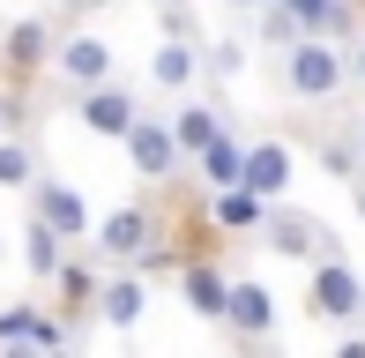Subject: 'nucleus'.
Here are the masks:
<instances>
[{
	"instance_id": "obj_1",
	"label": "nucleus",
	"mask_w": 365,
	"mask_h": 358,
	"mask_svg": "<svg viewBox=\"0 0 365 358\" xmlns=\"http://www.w3.org/2000/svg\"><path fill=\"white\" fill-rule=\"evenodd\" d=\"M343 75H351V68H343V53H336L328 38H313V30L284 53V83H291V97H336Z\"/></svg>"
},
{
	"instance_id": "obj_2",
	"label": "nucleus",
	"mask_w": 365,
	"mask_h": 358,
	"mask_svg": "<svg viewBox=\"0 0 365 358\" xmlns=\"http://www.w3.org/2000/svg\"><path fill=\"white\" fill-rule=\"evenodd\" d=\"M127 165H135V179H149V187H164L179 165H187V150H179V135H172V120H142L127 127Z\"/></svg>"
},
{
	"instance_id": "obj_3",
	"label": "nucleus",
	"mask_w": 365,
	"mask_h": 358,
	"mask_svg": "<svg viewBox=\"0 0 365 358\" xmlns=\"http://www.w3.org/2000/svg\"><path fill=\"white\" fill-rule=\"evenodd\" d=\"M306 306H313L321 321H358V314H365V284H358V269L336 262V254H321V262H313V284H306Z\"/></svg>"
},
{
	"instance_id": "obj_4",
	"label": "nucleus",
	"mask_w": 365,
	"mask_h": 358,
	"mask_svg": "<svg viewBox=\"0 0 365 358\" xmlns=\"http://www.w3.org/2000/svg\"><path fill=\"white\" fill-rule=\"evenodd\" d=\"M75 120L90 127V135H105V142H127V127L142 120V105H135L127 83H90V90H75Z\"/></svg>"
},
{
	"instance_id": "obj_5",
	"label": "nucleus",
	"mask_w": 365,
	"mask_h": 358,
	"mask_svg": "<svg viewBox=\"0 0 365 358\" xmlns=\"http://www.w3.org/2000/svg\"><path fill=\"white\" fill-rule=\"evenodd\" d=\"M149 239H157V209H149V202H127V209H112V217L90 232V254H97V262H135Z\"/></svg>"
},
{
	"instance_id": "obj_6",
	"label": "nucleus",
	"mask_w": 365,
	"mask_h": 358,
	"mask_svg": "<svg viewBox=\"0 0 365 358\" xmlns=\"http://www.w3.org/2000/svg\"><path fill=\"white\" fill-rule=\"evenodd\" d=\"M30 217H45L53 224V232H68V239H90L97 232V217H90V202H82V194L68 187V179H30Z\"/></svg>"
},
{
	"instance_id": "obj_7",
	"label": "nucleus",
	"mask_w": 365,
	"mask_h": 358,
	"mask_svg": "<svg viewBox=\"0 0 365 358\" xmlns=\"http://www.w3.org/2000/svg\"><path fill=\"white\" fill-rule=\"evenodd\" d=\"M53 45H60V38H53V23H45V15H23V23L0 30V60H8L15 83H30V75L53 60Z\"/></svg>"
},
{
	"instance_id": "obj_8",
	"label": "nucleus",
	"mask_w": 365,
	"mask_h": 358,
	"mask_svg": "<svg viewBox=\"0 0 365 358\" xmlns=\"http://www.w3.org/2000/svg\"><path fill=\"white\" fill-rule=\"evenodd\" d=\"M179 299H187V314H202V321H224V299H231V276L217 269V254H194V262L179 269Z\"/></svg>"
},
{
	"instance_id": "obj_9",
	"label": "nucleus",
	"mask_w": 365,
	"mask_h": 358,
	"mask_svg": "<svg viewBox=\"0 0 365 358\" xmlns=\"http://www.w3.org/2000/svg\"><path fill=\"white\" fill-rule=\"evenodd\" d=\"M53 68L68 75L75 90L112 83V45H105V38H90V30H82V38H60V45H53Z\"/></svg>"
},
{
	"instance_id": "obj_10",
	"label": "nucleus",
	"mask_w": 365,
	"mask_h": 358,
	"mask_svg": "<svg viewBox=\"0 0 365 358\" xmlns=\"http://www.w3.org/2000/svg\"><path fill=\"white\" fill-rule=\"evenodd\" d=\"M142 306H149V276H142V269L105 276V284H97V321H112V329H135Z\"/></svg>"
},
{
	"instance_id": "obj_11",
	"label": "nucleus",
	"mask_w": 365,
	"mask_h": 358,
	"mask_svg": "<svg viewBox=\"0 0 365 358\" xmlns=\"http://www.w3.org/2000/svg\"><path fill=\"white\" fill-rule=\"evenodd\" d=\"M269 247L276 254H298V262H313V254H328V224H313V217H298V209H269Z\"/></svg>"
},
{
	"instance_id": "obj_12",
	"label": "nucleus",
	"mask_w": 365,
	"mask_h": 358,
	"mask_svg": "<svg viewBox=\"0 0 365 358\" xmlns=\"http://www.w3.org/2000/svg\"><path fill=\"white\" fill-rule=\"evenodd\" d=\"M97 284H105V276H97L90 262H75V254H68V262H60V276H53V291H60V314H68L75 321V336H82V321H90L97 314Z\"/></svg>"
},
{
	"instance_id": "obj_13",
	"label": "nucleus",
	"mask_w": 365,
	"mask_h": 358,
	"mask_svg": "<svg viewBox=\"0 0 365 358\" xmlns=\"http://www.w3.org/2000/svg\"><path fill=\"white\" fill-rule=\"evenodd\" d=\"M224 329H231V336H269V329H276V299H269V284H231V299H224Z\"/></svg>"
},
{
	"instance_id": "obj_14",
	"label": "nucleus",
	"mask_w": 365,
	"mask_h": 358,
	"mask_svg": "<svg viewBox=\"0 0 365 358\" xmlns=\"http://www.w3.org/2000/svg\"><path fill=\"white\" fill-rule=\"evenodd\" d=\"M209 217H217V232H261V224H269V194H254L246 179L239 187H217Z\"/></svg>"
},
{
	"instance_id": "obj_15",
	"label": "nucleus",
	"mask_w": 365,
	"mask_h": 358,
	"mask_svg": "<svg viewBox=\"0 0 365 358\" xmlns=\"http://www.w3.org/2000/svg\"><path fill=\"white\" fill-rule=\"evenodd\" d=\"M246 187L276 202L291 187V142H246Z\"/></svg>"
},
{
	"instance_id": "obj_16",
	"label": "nucleus",
	"mask_w": 365,
	"mask_h": 358,
	"mask_svg": "<svg viewBox=\"0 0 365 358\" xmlns=\"http://www.w3.org/2000/svg\"><path fill=\"white\" fill-rule=\"evenodd\" d=\"M68 247H75L68 232H53L45 217H30V232H23V269L38 276V284H53V276H60V262H68Z\"/></svg>"
},
{
	"instance_id": "obj_17",
	"label": "nucleus",
	"mask_w": 365,
	"mask_h": 358,
	"mask_svg": "<svg viewBox=\"0 0 365 358\" xmlns=\"http://www.w3.org/2000/svg\"><path fill=\"white\" fill-rule=\"evenodd\" d=\"M194 165H202V179H209V187H239V179H246V142L224 127V135L209 142V150L194 157Z\"/></svg>"
},
{
	"instance_id": "obj_18",
	"label": "nucleus",
	"mask_w": 365,
	"mask_h": 358,
	"mask_svg": "<svg viewBox=\"0 0 365 358\" xmlns=\"http://www.w3.org/2000/svg\"><path fill=\"white\" fill-rule=\"evenodd\" d=\"M38 172H45L38 165V142H30L23 127H8V135H0V187H30Z\"/></svg>"
},
{
	"instance_id": "obj_19",
	"label": "nucleus",
	"mask_w": 365,
	"mask_h": 358,
	"mask_svg": "<svg viewBox=\"0 0 365 358\" xmlns=\"http://www.w3.org/2000/svg\"><path fill=\"white\" fill-rule=\"evenodd\" d=\"M172 135H179V150H187V157H202L209 142L224 135V112H217V105H187V112H172Z\"/></svg>"
},
{
	"instance_id": "obj_20",
	"label": "nucleus",
	"mask_w": 365,
	"mask_h": 358,
	"mask_svg": "<svg viewBox=\"0 0 365 358\" xmlns=\"http://www.w3.org/2000/svg\"><path fill=\"white\" fill-rule=\"evenodd\" d=\"M149 83L157 90H187L194 83V38H164L157 60H149Z\"/></svg>"
},
{
	"instance_id": "obj_21",
	"label": "nucleus",
	"mask_w": 365,
	"mask_h": 358,
	"mask_svg": "<svg viewBox=\"0 0 365 358\" xmlns=\"http://www.w3.org/2000/svg\"><path fill=\"white\" fill-rule=\"evenodd\" d=\"M254 30H261V38H269V45H298V38H306V23H298V15H291V0H269Z\"/></svg>"
},
{
	"instance_id": "obj_22",
	"label": "nucleus",
	"mask_w": 365,
	"mask_h": 358,
	"mask_svg": "<svg viewBox=\"0 0 365 358\" xmlns=\"http://www.w3.org/2000/svg\"><path fill=\"white\" fill-rule=\"evenodd\" d=\"M157 23H164V38H194V8L187 0H157Z\"/></svg>"
},
{
	"instance_id": "obj_23",
	"label": "nucleus",
	"mask_w": 365,
	"mask_h": 358,
	"mask_svg": "<svg viewBox=\"0 0 365 358\" xmlns=\"http://www.w3.org/2000/svg\"><path fill=\"white\" fill-rule=\"evenodd\" d=\"M239 68H246V45H239V38L209 45V75H239Z\"/></svg>"
},
{
	"instance_id": "obj_24",
	"label": "nucleus",
	"mask_w": 365,
	"mask_h": 358,
	"mask_svg": "<svg viewBox=\"0 0 365 358\" xmlns=\"http://www.w3.org/2000/svg\"><path fill=\"white\" fill-rule=\"evenodd\" d=\"M23 112H30L23 97H8V90H0V135H8V127H23Z\"/></svg>"
},
{
	"instance_id": "obj_25",
	"label": "nucleus",
	"mask_w": 365,
	"mask_h": 358,
	"mask_svg": "<svg viewBox=\"0 0 365 358\" xmlns=\"http://www.w3.org/2000/svg\"><path fill=\"white\" fill-rule=\"evenodd\" d=\"M321 157H328V172H343V179H351V172H358V157H351V150H343V142H328V150H321Z\"/></svg>"
},
{
	"instance_id": "obj_26",
	"label": "nucleus",
	"mask_w": 365,
	"mask_h": 358,
	"mask_svg": "<svg viewBox=\"0 0 365 358\" xmlns=\"http://www.w3.org/2000/svg\"><path fill=\"white\" fill-rule=\"evenodd\" d=\"M351 75H358V83H365V45H358V60H351Z\"/></svg>"
},
{
	"instance_id": "obj_27",
	"label": "nucleus",
	"mask_w": 365,
	"mask_h": 358,
	"mask_svg": "<svg viewBox=\"0 0 365 358\" xmlns=\"http://www.w3.org/2000/svg\"><path fill=\"white\" fill-rule=\"evenodd\" d=\"M68 8H112V0H68Z\"/></svg>"
},
{
	"instance_id": "obj_28",
	"label": "nucleus",
	"mask_w": 365,
	"mask_h": 358,
	"mask_svg": "<svg viewBox=\"0 0 365 358\" xmlns=\"http://www.w3.org/2000/svg\"><path fill=\"white\" fill-rule=\"evenodd\" d=\"M358 217H365V179H358Z\"/></svg>"
},
{
	"instance_id": "obj_29",
	"label": "nucleus",
	"mask_w": 365,
	"mask_h": 358,
	"mask_svg": "<svg viewBox=\"0 0 365 358\" xmlns=\"http://www.w3.org/2000/svg\"><path fill=\"white\" fill-rule=\"evenodd\" d=\"M358 150H365V120H358Z\"/></svg>"
}]
</instances>
